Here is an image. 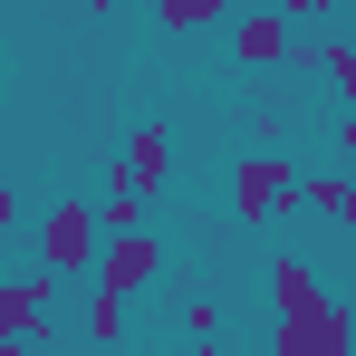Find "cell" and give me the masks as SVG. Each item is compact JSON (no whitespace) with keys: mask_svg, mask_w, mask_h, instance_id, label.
Returning <instances> with one entry per match:
<instances>
[{"mask_svg":"<svg viewBox=\"0 0 356 356\" xmlns=\"http://www.w3.org/2000/svg\"><path fill=\"white\" fill-rule=\"evenodd\" d=\"M270 308H280V327H289L298 347H318V356H356V308L308 260H270Z\"/></svg>","mask_w":356,"mask_h":356,"instance_id":"1","label":"cell"},{"mask_svg":"<svg viewBox=\"0 0 356 356\" xmlns=\"http://www.w3.org/2000/svg\"><path fill=\"white\" fill-rule=\"evenodd\" d=\"M97 250H106L97 202H58V212H39V270H49V280H87Z\"/></svg>","mask_w":356,"mask_h":356,"instance_id":"2","label":"cell"},{"mask_svg":"<svg viewBox=\"0 0 356 356\" xmlns=\"http://www.w3.org/2000/svg\"><path fill=\"white\" fill-rule=\"evenodd\" d=\"M289 193H298L289 154H270V145H260V154H241V164H232V222H241V232H260Z\"/></svg>","mask_w":356,"mask_h":356,"instance_id":"3","label":"cell"},{"mask_svg":"<svg viewBox=\"0 0 356 356\" xmlns=\"http://www.w3.org/2000/svg\"><path fill=\"white\" fill-rule=\"evenodd\" d=\"M87 280H97V289H116V298L154 289V280H164V241L145 232V222H135V232H106V250H97V270H87Z\"/></svg>","mask_w":356,"mask_h":356,"instance_id":"4","label":"cell"},{"mask_svg":"<svg viewBox=\"0 0 356 356\" xmlns=\"http://www.w3.org/2000/svg\"><path fill=\"white\" fill-rule=\"evenodd\" d=\"M0 337H19V347H49V337H58V280H49V270L0 280Z\"/></svg>","mask_w":356,"mask_h":356,"instance_id":"5","label":"cell"},{"mask_svg":"<svg viewBox=\"0 0 356 356\" xmlns=\"http://www.w3.org/2000/svg\"><path fill=\"white\" fill-rule=\"evenodd\" d=\"M116 174L135 183L145 202H154V193L174 183V125H135V145H125V154H116Z\"/></svg>","mask_w":356,"mask_h":356,"instance_id":"6","label":"cell"},{"mask_svg":"<svg viewBox=\"0 0 356 356\" xmlns=\"http://www.w3.org/2000/svg\"><path fill=\"white\" fill-rule=\"evenodd\" d=\"M232 58L241 67H280V58H289V10H250V19H232Z\"/></svg>","mask_w":356,"mask_h":356,"instance_id":"7","label":"cell"},{"mask_svg":"<svg viewBox=\"0 0 356 356\" xmlns=\"http://www.w3.org/2000/svg\"><path fill=\"white\" fill-rule=\"evenodd\" d=\"M289 202H308L318 222H337V232L356 241V174H298V193Z\"/></svg>","mask_w":356,"mask_h":356,"instance_id":"8","label":"cell"},{"mask_svg":"<svg viewBox=\"0 0 356 356\" xmlns=\"http://www.w3.org/2000/svg\"><path fill=\"white\" fill-rule=\"evenodd\" d=\"M145 10H154V29H174V39L212 29V19H232V0H145Z\"/></svg>","mask_w":356,"mask_h":356,"instance_id":"9","label":"cell"},{"mask_svg":"<svg viewBox=\"0 0 356 356\" xmlns=\"http://www.w3.org/2000/svg\"><path fill=\"white\" fill-rule=\"evenodd\" d=\"M77 337H87V347H116V337H125V298L87 280V318H77Z\"/></svg>","mask_w":356,"mask_h":356,"instance_id":"10","label":"cell"},{"mask_svg":"<svg viewBox=\"0 0 356 356\" xmlns=\"http://www.w3.org/2000/svg\"><path fill=\"white\" fill-rule=\"evenodd\" d=\"M318 77H327V87L356 106V39H327V49H318Z\"/></svg>","mask_w":356,"mask_h":356,"instance_id":"11","label":"cell"},{"mask_svg":"<svg viewBox=\"0 0 356 356\" xmlns=\"http://www.w3.org/2000/svg\"><path fill=\"white\" fill-rule=\"evenodd\" d=\"M183 327H193V337H222V289H212V280L183 298Z\"/></svg>","mask_w":356,"mask_h":356,"instance_id":"12","label":"cell"},{"mask_svg":"<svg viewBox=\"0 0 356 356\" xmlns=\"http://www.w3.org/2000/svg\"><path fill=\"white\" fill-rule=\"evenodd\" d=\"M19 232V193H10V174H0V241Z\"/></svg>","mask_w":356,"mask_h":356,"instance_id":"13","label":"cell"},{"mask_svg":"<svg viewBox=\"0 0 356 356\" xmlns=\"http://www.w3.org/2000/svg\"><path fill=\"white\" fill-rule=\"evenodd\" d=\"M337 154L356 164V106H337Z\"/></svg>","mask_w":356,"mask_h":356,"instance_id":"14","label":"cell"},{"mask_svg":"<svg viewBox=\"0 0 356 356\" xmlns=\"http://www.w3.org/2000/svg\"><path fill=\"white\" fill-rule=\"evenodd\" d=\"M280 10H289V19H327L337 0H280Z\"/></svg>","mask_w":356,"mask_h":356,"instance_id":"15","label":"cell"},{"mask_svg":"<svg viewBox=\"0 0 356 356\" xmlns=\"http://www.w3.org/2000/svg\"><path fill=\"white\" fill-rule=\"evenodd\" d=\"M260 356H318V347H298L289 327H280V337H270V347H260Z\"/></svg>","mask_w":356,"mask_h":356,"instance_id":"16","label":"cell"},{"mask_svg":"<svg viewBox=\"0 0 356 356\" xmlns=\"http://www.w3.org/2000/svg\"><path fill=\"white\" fill-rule=\"evenodd\" d=\"M77 10H87V19H116V0H77Z\"/></svg>","mask_w":356,"mask_h":356,"instance_id":"17","label":"cell"},{"mask_svg":"<svg viewBox=\"0 0 356 356\" xmlns=\"http://www.w3.org/2000/svg\"><path fill=\"white\" fill-rule=\"evenodd\" d=\"M193 356H222V337H202V347H193Z\"/></svg>","mask_w":356,"mask_h":356,"instance_id":"18","label":"cell"},{"mask_svg":"<svg viewBox=\"0 0 356 356\" xmlns=\"http://www.w3.org/2000/svg\"><path fill=\"white\" fill-rule=\"evenodd\" d=\"M0 356H29V347H19V337H0Z\"/></svg>","mask_w":356,"mask_h":356,"instance_id":"19","label":"cell"}]
</instances>
